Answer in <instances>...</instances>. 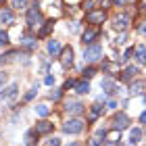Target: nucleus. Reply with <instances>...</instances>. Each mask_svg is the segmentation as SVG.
<instances>
[{
    "label": "nucleus",
    "instance_id": "obj_1",
    "mask_svg": "<svg viewBox=\"0 0 146 146\" xmlns=\"http://www.w3.org/2000/svg\"><path fill=\"white\" fill-rule=\"evenodd\" d=\"M98 58H102V46L100 44H90L84 48V61L86 63H94Z\"/></svg>",
    "mask_w": 146,
    "mask_h": 146
},
{
    "label": "nucleus",
    "instance_id": "obj_2",
    "mask_svg": "<svg viewBox=\"0 0 146 146\" xmlns=\"http://www.w3.org/2000/svg\"><path fill=\"white\" fill-rule=\"evenodd\" d=\"M84 127H86V123L82 119H69V121L63 125L65 134H79V131H84Z\"/></svg>",
    "mask_w": 146,
    "mask_h": 146
},
{
    "label": "nucleus",
    "instance_id": "obj_3",
    "mask_svg": "<svg viewBox=\"0 0 146 146\" xmlns=\"http://www.w3.org/2000/svg\"><path fill=\"white\" fill-rule=\"evenodd\" d=\"M115 131H121V129H127L129 127V117L125 113H119V115L113 117V125H111Z\"/></svg>",
    "mask_w": 146,
    "mask_h": 146
},
{
    "label": "nucleus",
    "instance_id": "obj_4",
    "mask_svg": "<svg viewBox=\"0 0 146 146\" xmlns=\"http://www.w3.org/2000/svg\"><path fill=\"white\" fill-rule=\"evenodd\" d=\"M104 19H107L104 11H90L88 15H86V23H90V25H100V23H104Z\"/></svg>",
    "mask_w": 146,
    "mask_h": 146
},
{
    "label": "nucleus",
    "instance_id": "obj_5",
    "mask_svg": "<svg viewBox=\"0 0 146 146\" xmlns=\"http://www.w3.org/2000/svg\"><path fill=\"white\" fill-rule=\"evenodd\" d=\"M61 63H63V67H65V69L73 65V48H71V46L63 48V52H61Z\"/></svg>",
    "mask_w": 146,
    "mask_h": 146
},
{
    "label": "nucleus",
    "instance_id": "obj_6",
    "mask_svg": "<svg viewBox=\"0 0 146 146\" xmlns=\"http://www.w3.org/2000/svg\"><path fill=\"white\" fill-rule=\"evenodd\" d=\"M98 36H100V31H98V29H92V27H90V29H86L84 34H82V42L90 46V44H94V40H96Z\"/></svg>",
    "mask_w": 146,
    "mask_h": 146
},
{
    "label": "nucleus",
    "instance_id": "obj_7",
    "mask_svg": "<svg viewBox=\"0 0 146 146\" xmlns=\"http://www.w3.org/2000/svg\"><path fill=\"white\" fill-rule=\"evenodd\" d=\"M65 111H67L69 115H79V113L84 111V104L77 102V100H69V102H65Z\"/></svg>",
    "mask_w": 146,
    "mask_h": 146
},
{
    "label": "nucleus",
    "instance_id": "obj_8",
    "mask_svg": "<svg viewBox=\"0 0 146 146\" xmlns=\"http://www.w3.org/2000/svg\"><path fill=\"white\" fill-rule=\"evenodd\" d=\"M36 21H42V15H40L38 6H34V9L27 11V25H29V27H34V25H38Z\"/></svg>",
    "mask_w": 146,
    "mask_h": 146
},
{
    "label": "nucleus",
    "instance_id": "obj_9",
    "mask_svg": "<svg viewBox=\"0 0 146 146\" xmlns=\"http://www.w3.org/2000/svg\"><path fill=\"white\" fill-rule=\"evenodd\" d=\"M38 134H50L52 131V123L50 121H46V119H42V121H38L36 123V127H34Z\"/></svg>",
    "mask_w": 146,
    "mask_h": 146
},
{
    "label": "nucleus",
    "instance_id": "obj_10",
    "mask_svg": "<svg viewBox=\"0 0 146 146\" xmlns=\"http://www.w3.org/2000/svg\"><path fill=\"white\" fill-rule=\"evenodd\" d=\"M17 88H19L17 84H11L4 92H0V98H9V100H13V98H15V94H17Z\"/></svg>",
    "mask_w": 146,
    "mask_h": 146
},
{
    "label": "nucleus",
    "instance_id": "obj_11",
    "mask_svg": "<svg viewBox=\"0 0 146 146\" xmlns=\"http://www.w3.org/2000/svg\"><path fill=\"white\" fill-rule=\"evenodd\" d=\"M113 27H115L117 31L119 29H125V27H127V17H125V15H119V17H115V23H113Z\"/></svg>",
    "mask_w": 146,
    "mask_h": 146
},
{
    "label": "nucleus",
    "instance_id": "obj_12",
    "mask_svg": "<svg viewBox=\"0 0 146 146\" xmlns=\"http://www.w3.org/2000/svg\"><path fill=\"white\" fill-rule=\"evenodd\" d=\"M13 19H15V15H13L11 9H2L0 11V21L2 23H13Z\"/></svg>",
    "mask_w": 146,
    "mask_h": 146
},
{
    "label": "nucleus",
    "instance_id": "obj_13",
    "mask_svg": "<svg viewBox=\"0 0 146 146\" xmlns=\"http://www.w3.org/2000/svg\"><path fill=\"white\" fill-rule=\"evenodd\" d=\"M134 52H136V58H138V61H140L142 65H146V46H136Z\"/></svg>",
    "mask_w": 146,
    "mask_h": 146
},
{
    "label": "nucleus",
    "instance_id": "obj_14",
    "mask_svg": "<svg viewBox=\"0 0 146 146\" xmlns=\"http://www.w3.org/2000/svg\"><path fill=\"white\" fill-rule=\"evenodd\" d=\"M48 52L52 56H58V54H61V44H58L56 40H50V42H48Z\"/></svg>",
    "mask_w": 146,
    "mask_h": 146
},
{
    "label": "nucleus",
    "instance_id": "obj_15",
    "mask_svg": "<svg viewBox=\"0 0 146 146\" xmlns=\"http://www.w3.org/2000/svg\"><path fill=\"white\" fill-rule=\"evenodd\" d=\"M136 73H138V67H127V69L121 73V82H129V79L134 77Z\"/></svg>",
    "mask_w": 146,
    "mask_h": 146
},
{
    "label": "nucleus",
    "instance_id": "obj_16",
    "mask_svg": "<svg viewBox=\"0 0 146 146\" xmlns=\"http://www.w3.org/2000/svg\"><path fill=\"white\" fill-rule=\"evenodd\" d=\"M54 27V21H44V27L40 29V34H38V38H46L50 34V29Z\"/></svg>",
    "mask_w": 146,
    "mask_h": 146
},
{
    "label": "nucleus",
    "instance_id": "obj_17",
    "mask_svg": "<svg viewBox=\"0 0 146 146\" xmlns=\"http://www.w3.org/2000/svg\"><path fill=\"white\" fill-rule=\"evenodd\" d=\"M88 146H104V136H100V134L92 136L88 140Z\"/></svg>",
    "mask_w": 146,
    "mask_h": 146
},
{
    "label": "nucleus",
    "instance_id": "obj_18",
    "mask_svg": "<svg viewBox=\"0 0 146 146\" xmlns=\"http://www.w3.org/2000/svg\"><path fill=\"white\" fill-rule=\"evenodd\" d=\"M38 131L36 129H31V131H27V136H25V144L27 146H34V142H38Z\"/></svg>",
    "mask_w": 146,
    "mask_h": 146
},
{
    "label": "nucleus",
    "instance_id": "obj_19",
    "mask_svg": "<svg viewBox=\"0 0 146 146\" xmlns=\"http://www.w3.org/2000/svg\"><path fill=\"white\" fill-rule=\"evenodd\" d=\"M75 92H77V94H88V92H90V84H88V82L75 84Z\"/></svg>",
    "mask_w": 146,
    "mask_h": 146
},
{
    "label": "nucleus",
    "instance_id": "obj_20",
    "mask_svg": "<svg viewBox=\"0 0 146 146\" xmlns=\"http://www.w3.org/2000/svg\"><path fill=\"white\" fill-rule=\"evenodd\" d=\"M140 138H142V131L140 129H131V142H129V146H136Z\"/></svg>",
    "mask_w": 146,
    "mask_h": 146
},
{
    "label": "nucleus",
    "instance_id": "obj_21",
    "mask_svg": "<svg viewBox=\"0 0 146 146\" xmlns=\"http://www.w3.org/2000/svg\"><path fill=\"white\" fill-rule=\"evenodd\" d=\"M90 113H92L90 117H92V119H96V117H98V115H100V113H102V107H100V104H98V102H96V104H92Z\"/></svg>",
    "mask_w": 146,
    "mask_h": 146
},
{
    "label": "nucleus",
    "instance_id": "obj_22",
    "mask_svg": "<svg viewBox=\"0 0 146 146\" xmlns=\"http://www.w3.org/2000/svg\"><path fill=\"white\" fill-rule=\"evenodd\" d=\"M100 86H102V90H107V92H113V79H111V77H104Z\"/></svg>",
    "mask_w": 146,
    "mask_h": 146
},
{
    "label": "nucleus",
    "instance_id": "obj_23",
    "mask_svg": "<svg viewBox=\"0 0 146 146\" xmlns=\"http://www.w3.org/2000/svg\"><path fill=\"white\" fill-rule=\"evenodd\" d=\"M36 113H38L40 117H46V115H48V113H50V109L46 107V104H38V109H36Z\"/></svg>",
    "mask_w": 146,
    "mask_h": 146
},
{
    "label": "nucleus",
    "instance_id": "obj_24",
    "mask_svg": "<svg viewBox=\"0 0 146 146\" xmlns=\"http://www.w3.org/2000/svg\"><path fill=\"white\" fill-rule=\"evenodd\" d=\"M36 94H38V84H36L34 88H31V90L27 92V94H25V98H23V100H25V102H29V100H31V98H34Z\"/></svg>",
    "mask_w": 146,
    "mask_h": 146
},
{
    "label": "nucleus",
    "instance_id": "obj_25",
    "mask_svg": "<svg viewBox=\"0 0 146 146\" xmlns=\"http://www.w3.org/2000/svg\"><path fill=\"white\" fill-rule=\"evenodd\" d=\"M144 88V84L142 82H136V84H131V94H140Z\"/></svg>",
    "mask_w": 146,
    "mask_h": 146
},
{
    "label": "nucleus",
    "instance_id": "obj_26",
    "mask_svg": "<svg viewBox=\"0 0 146 146\" xmlns=\"http://www.w3.org/2000/svg\"><path fill=\"white\" fill-rule=\"evenodd\" d=\"M96 73V69L94 67H88V69H84V79H90L92 75Z\"/></svg>",
    "mask_w": 146,
    "mask_h": 146
},
{
    "label": "nucleus",
    "instance_id": "obj_27",
    "mask_svg": "<svg viewBox=\"0 0 146 146\" xmlns=\"http://www.w3.org/2000/svg\"><path fill=\"white\" fill-rule=\"evenodd\" d=\"M9 44V34L6 31H0V46H6Z\"/></svg>",
    "mask_w": 146,
    "mask_h": 146
},
{
    "label": "nucleus",
    "instance_id": "obj_28",
    "mask_svg": "<svg viewBox=\"0 0 146 146\" xmlns=\"http://www.w3.org/2000/svg\"><path fill=\"white\" fill-rule=\"evenodd\" d=\"M25 4H27V0H13V6H15V9H25Z\"/></svg>",
    "mask_w": 146,
    "mask_h": 146
},
{
    "label": "nucleus",
    "instance_id": "obj_29",
    "mask_svg": "<svg viewBox=\"0 0 146 146\" xmlns=\"http://www.w3.org/2000/svg\"><path fill=\"white\" fill-rule=\"evenodd\" d=\"M23 46H25V48H34V46H36V40H34V38H25Z\"/></svg>",
    "mask_w": 146,
    "mask_h": 146
},
{
    "label": "nucleus",
    "instance_id": "obj_30",
    "mask_svg": "<svg viewBox=\"0 0 146 146\" xmlns=\"http://www.w3.org/2000/svg\"><path fill=\"white\" fill-rule=\"evenodd\" d=\"M131 54H134V48H127V50H125V54L121 56V61H129Z\"/></svg>",
    "mask_w": 146,
    "mask_h": 146
},
{
    "label": "nucleus",
    "instance_id": "obj_31",
    "mask_svg": "<svg viewBox=\"0 0 146 146\" xmlns=\"http://www.w3.org/2000/svg\"><path fill=\"white\" fill-rule=\"evenodd\" d=\"M92 6H94V2H92V0H86V2L82 4V9H84V11H88V13H90V11H92Z\"/></svg>",
    "mask_w": 146,
    "mask_h": 146
},
{
    "label": "nucleus",
    "instance_id": "obj_32",
    "mask_svg": "<svg viewBox=\"0 0 146 146\" xmlns=\"http://www.w3.org/2000/svg\"><path fill=\"white\" fill-rule=\"evenodd\" d=\"M73 86H75V82H73V79H67L65 86H63V90H69V88H73Z\"/></svg>",
    "mask_w": 146,
    "mask_h": 146
},
{
    "label": "nucleus",
    "instance_id": "obj_33",
    "mask_svg": "<svg viewBox=\"0 0 146 146\" xmlns=\"http://www.w3.org/2000/svg\"><path fill=\"white\" fill-rule=\"evenodd\" d=\"M61 94H63V90H56L54 94H50V98H52V100H58V98H61Z\"/></svg>",
    "mask_w": 146,
    "mask_h": 146
},
{
    "label": "nucleus",
    "instance_id": "obj_34",
    "mask_svg": "<svg viewBox=\"0 0 146 146\" xmlns=\"http://www.w3.org/2000/svg\"><path fill=\"white\" fill-rule=\"evenodd\" d=\"M111 4H113V0H100V6H104V9H109Z\"/></svg>",
    "mask_w": 146,
    "mask_h": 146
},
{
    "label": "nucleus",
    "instance_id": "obj_35",
    "mask_svg": "<svg viewBox=\"0 0 146 146\" xmlns=\"http://www.w3.org/2000/svg\"><path fill=\"white\" fill-rule=\"evenodd\" d=\"M6 79H9V75H6V73H4V71H0V84H4V82H6Z\"/></svg>",
    "mask_w": 146,
    "mask_h": 146
},
{
    "label": "nucleus",
    "instance_id": "obj_36",
    "mask_svg": "<svg viewBox=\"0 0 146 146\" xmlns=\"http://www.w3.org/2000/svg\"><path fill=\"white\" fill-rule=\"evenodd\" d=\"M138 34H146V21L140 25V27H138Z\"/></svg>",
    "mask_w": 146,
    "mask_h": 146
},
{
    "label": "nucleus",
    "instance_id": "obj_37",
    "mask_svg": "<svg viewBox=\"0 0 146 146\" xmlns=\"http://www.w3.org/2000/svg\"><path fill=\"white\" fill-rule=\"evenodd\" d=\"M125 40H127V38H125V34H121V36L117 38V44H125Z\"/></svg>",
    "mask_w": 146,
    "mask_h": 146
},
{
    "label": "nucleus",
    "instance_id": "obj_38",
    "mask_svg": "<svg viewBox=\"0 0 146 146\" xmlns=\"http://www.w3.org/2000/svg\"><path fill=\"white\" fill-rule=\"evenodd\" d=\"M44 82H46V84H48V86H52V84H54V77H52V75H48V77H46V79H44Z\"/></svg>",
    "mask_w": 146,
    "mask_h": 146
},
{
    "label": "nucleus",
    "instance_id": "obj_39",
    "mask_svg": "<svg viewBox=\"0 0 146 146\" xmlns=\"http://www.w3.org/2000/svg\"><path fill=\"white\" fill-rule=\"evenodd\" d=\"M50 146H58V138H52V140H50Z\"/></svg>",
    "mask_w": 146,
    "mask_h": 146
},
{
    "label": "nucleus",
    "instance_id": "obj_40",
    "mask_svg": "<svg viewBox=\"0 0 146 146\" xmlns=\"http://www.w3.org/2000/svg\"><path fill=\"white\" fill-rule=\"evenodd\" d=\"M140 123H146V111H144L142 115H140Z\"/></svg>",
    "mask_w": 146,
    "mask_h": 146
},
{
    "label": "nucleus",
    "instance_id": "obj_41",
    "mask_svg": "<svg viewBox=\"0 0 146 146\" xmlns=\"http://www.w3.org/2000/svg\"><path fill=\"white\" fill-rule=\"evenodd\" d=\"M142 11H144V13H146V4H144V6H142Z\"/></svg>",
    "mask_w": 146,
    "mask_h": 146
},
{
    "label": "nucleus",
    "instance_id": "obj_42",
    "mask_svg": "<svg viewBox=\"0 0 146 146\" xmlns=\"http://www.w3.org/2000/svg\"><path fill=\"white\" fill-rule=\"evenodd\" d=\"M69 146H77V144H75V142H73V144H69Z\"/></svg>",
    "mask_w": 146,
    "mask_h": 146
},
{
    "label": "nucleus",
    "instance_id": "obj_43",
    "mask_svg": "<svg viewBox=\"0 0 146 146\" xmlns=\"http://www.w3.org/2000/svg\"><path fill=\"white\" fill-rule=\"evenodd\" d=\"M109 146H117V144H109Z\"/></svg>",
    "mask_w": 146,
    "mask_h": 146
}]
</instances>
